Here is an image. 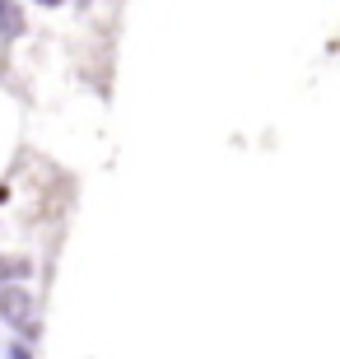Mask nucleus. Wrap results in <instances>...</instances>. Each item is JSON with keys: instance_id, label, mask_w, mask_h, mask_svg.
<instances>
[{"instance_id": "nucleus-2", "label": "nucleus", "mask_w": 340, "mask_h": 359, "mask_svg": "<svg viewBox=\"0 0 340 359\" xmlns=\"http://www.w3.org/2000/svg\"><path fill=\"white\" fill-rule=\"evenodd\" d=\"M0 33L5 38H19L24 33V10L19 5H0Z\"/></svg>"}, {"instance_id": "nucleus-3", "label": "nucleus", "mask_w": 340, "mask_h": 359, "mask_svg": "<svg viewBox=\"0 0 340 359\" xmlns=\"http://www.w3.org/2000/svg\"><path fill=\"white\" fill-rule=\"evenodd\" d=\"M10 359H33V350L28 346H10Z\"/></svg>"}, {"instance_id": "nucleus-1", "label": "nucleus", "mask_w": 340, "mask_h": 359, "mask_svg": "<svg viewBox=\"0 0 340 359\" xmlns=\"http://www.w3.org/2000/svg\"><path fill=\"white\" fill-rule=\"evenodd\" d=\"M0 322L14 327V332L24 336H38V322H33V294L24 285H5L0 290Z\"/></svg>"}]
</instances>
